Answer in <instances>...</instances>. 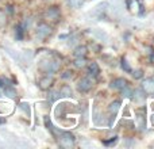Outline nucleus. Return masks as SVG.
<instances>
[{
	"label": "nucleus",
	"mask_w": 154,
	"mask_h": 149,
	"mask_svg": "<svg viewBox=\"0 0 154 149\" xmlns=\"http://www.w3.org/2000/svg\"><path fill=\"white\" fill-rule=\"evenodd\" d=\"M39 68L46 73H53L60 68V64L56 61H50V60H42L39 64Z\"/></svg>",
	"instance_id": "nucleus-1"
},
{
	"label": "nucleus",
	"mask_w": 154,
	"mask_h": 149,
	"mask_svg": "<svg viewBox=\"0 0 154 149\" xmlns=\"http://www.w3.org/2000/svg\"><path fill=\"white\" fill-rule=\"evenodd\" d=\"M58 141L62 148H72L75 145V137L70 133H68V132H62Z\"/></svg>",
	"instance_id": "nucleus-2"
},
{
	"label": "nucleus",
	"mask_w": 154,
	"mask_h": 149,
	"mask_svg": "<svg viewBox=\"0 0 154 149\" xmlns=\"http://www.w3.org/2000/svg\"><path fill=\"white\" fill-rule=\"evenodd\" d=\"M51 34V27L46 23H41L37 27V35L39 38H46Z\"/></svg>",
	"instance_id": "nucleus-3"
},
{
	"label": "nucleus",
	"mask_w": 154,
	"mask_h": 149,
	"mask_svg": "<svg viewBox=\"0 0 154 149\" xmlns=\"http://www.w3.org/2000/svg\"><path fill=\"white\" fill-rule=\"evenodd\" d=\"M77 88H79V91H81V92H87V91H89L91 88H92V81H91L88 77H84V79H81L79 81Z\"/></svg>",
	"instance_id": "nucleus-4"
},
{
	"label": "nucleus",
	"mask_w": 154,
	"mask_h": 149,
	"mask_svg": "<svg viewBox=\"0 0 154 149\" xmlns=\"http://www.w3.org/2000/svg\"><path fill=\"white\" fill-rule=\"evenodd\" d=\"M142 87H143V91L146 94H154V77L146 79L142 84Z\"/></svg>",
	"instance_id": "nucleus-5"
},
{
	"label": "nucleus",
	"mask_w": 154,
	"mask_h": 149,
	"mask_svg": "<svg viewBox=\"0 0 154 149\" xmlns=\"http://www.w3.org/2000/svg\"><path fill=\"white\" fill-rule=\"evenodd\" d=\"M127 85V81H126L125 79H115L111 81V84H109V87L114 88V90H120V88L126 87Z\"/></svg>",
	"instance_id": "nucleus-6"
},
{
	"label": "nucleus",
	"mask_w": 154,
	"mask_h": 149,
	"mask_svg": "<svg viewBox=\"0 0 154 149\" xmlns=\"http://www.w3.org/2000/svg\"><path fill=\"white\" fill-rule=\"evenodd\" d=\"M58 16H60V10L57 7H51V8H49L48 10V12H46V18L48 19H58Z\"/></svg>",
	"instance_id": "nucleus-7"
},
{
	"label": "nucleus",
	"mask_w": 154,
	"mask_h": 149,
	"mask_svg": "<svg viewBox=\"0 0 154 149\" xmlns=\"http://www.w3.org/2000/svg\"><path fill=\"white\" fill-rule=\"evenodd\" d=\"M51 84H53V79L49 76H45L43 79H41V81H39V87L42 88V90H48Z\"/></svg>",
	"instance_id": "nucleus-8"
},
{
	"label": "nucleus",
	"mask_w": 154,
	"mask_h": 149,
	"mask_svg": "<svg viewBox=\"0 0 154 149\" xmlns=\"http://www.w3.org/2000/svg\"><path fill=\"white\" fill-rule=\"evenodd\" d=\"M3 90H4V94L8 96V98H15L16 96V91L12 85H7V87L3 88Z\"/></svg>",
	"instance_id": "nucleus-9"
},
{
	"label": "nucleus",
	"mask_w": 154,
	"mask_h": 149,
	"mask_svg": "<svg viewBox=\"0 0 154 149\" xmlns=\"http://www.w3.org/2000/svg\"><path fill=\"white\" fill-rule=\"evenodd\" d=\"M60 95L61 96H65V98H66V96H70L72 95V88L69 87V85H62V88L61 90H60Z\"/></svg>",
	"instance_id": "nucleus-10"
},
{
	"label": "nucleus",
	"mask_w": 154,
	"mask_h": 149,
	"mask_svg": "<svg viewBox=\"0 0 154 149\" xmlns=\"http://www.w3.org/2000/svg\"><path fill=\"white\" fill-rule=\"evenodd\" d=\"M87 54V48L85 46H77L75 50V56L76 57H85Z\"/></svg>",
	"instance_id": "nucleus-11"
},
{
	"label": "nucleus",
	"mask_w": 154,
	"mask_h": 149,
	"mask_svg": "<svg viewBox=\"0 0 154 149\" xmlns=\"http://www.w3.org/2000/svg\"><path fill=\"white\" fill-rule=\"evenodd\" d=\"M119 107H120V102H118V100L112 102V103L109 104V113H111L112 115H115L118 113V110H119Z\"/></svg>",
	"instance_id": "nucleus-12"
},
{
	"label": "nucleus",
	"mask_w": 154,
	"mask_h": 149,
	"mask_svg": "<svg viewBox=\"0 0 154 149\" xmlns=\"http://www.w3.org/2000/svg\"><path fill=\"white\" fill-rule=\"evenodd\" d=\"M89 72L92 76H97L99 72H100V69H99V65L96 64V62H91L89 64Z\"/></svg>",
	"instance_id": "nucleus-13"
},
{
	"label": "nucleus",
	"mask_w": 154,
	"mask_h": 149,
	"mask_svg": "<svg viewBox=\"0 0 154 149\" xmlns=\"http://www.w3.org/2000/svg\"><path fill=\"white\" fill-rule=\"evenodd\" d=\"M120 90H122V95L123 96H126V98H133V91L130 90V88L127 87V85H126V87H123V88H120Z\"/></svg>",
	"instance_id": "nucleus-14"
},
{
	"label": "nucleus",
	"mask_w": 154,
	"mask_h": 149,
	"mask_svg": "<svg viewBox=\"0 0 154 149\" xmlns=\"http://www.w3.org/2000/svg\"><path fill=\"white\" fill-rule=\"evenodd\" d=\"M135 99L137 100H139V102H142L145 99V94H143V90H141V88H138V90H135Z\"/></svg>",
	"instance_id": "nucleus-15"
},
{
	"label": "nucleus",
	"mask_w": 154,
	"mask_h": 149,
	"mask_svg": "<svg viewBox=\"0 0 154 149\" xmlns=\"http://www.w3.org/2000/svg\"><path fill=\"white\" fill-rule=\"evenodd\" d=\"M84 2L85 0H69V4H70V7H73V8H79L84 4Z\"/></svg>",
	"instance_id": "nucleus-16"
},
{
	"label": "nucleus",
	"mask_w": 154,
	"mask_h": 149,
	"mask_svg": "<svg viewBox=\"0 0 154 149\" xmlns=\"http://www.w3.org/2000/svg\"><path fill=\"white\" fill-rule=\"evenodd\" d=\"M60 96L61 95H60V92H57V91H50V92H49V99H50V102L57 100Z\"/></svg>",
	"instance_id": "nucleus-17"
},
{
	"label": "nucleus",
	"mask_w": 154,
	"mask_h": 149,
	"mask_svg": "<svg viewBox=\"0 0 154 149\" xmlns=\"http://www.w3.org/2000/svg\"><path fill=\"white\" fill-rule=\"evenodd\" d=\"M75 65H76L77 68L85 67V59H84V57H77V60L75 61Z\"/></svg>",
	"instance_id": "nucleus-18"
},
{
	"label": "nucleus",
	"mask_w": 154,
	"mask_h": 149,
	"mask_svg": "<svg viewBox=\"0 0 154 149\" xmlns=\"http://www.w3.org/2000/svg\"><path fill=\"white\" fill-rule=\"evenodd\" d=\"M16 40H22L23 38V27L22 26H16Z\"/></svg>",
	"instance_id": "nucleus-19"
},
{
	"label": "nucleus",
	"mask_w": 154,
	"mask_h": 149,
	"mask_svg": "<svg viewBox=\"0 0 154 149\" xmlns=\"http://www.w3.org/2000/svg\"><path fill=\"white\" fill-rule=\"evenodd\" d=\"M7 85H11V81L8 79H5V77H0V87L2 88H5Z\"/></svg>",
	"instance_id": "nucleus-20"
},
{
	"label": "nucleus",
	"mask_w": 154,
	"mask_h": 149,
	"mask_svg": "<svg viewBox=\"0 0 154 149\" xmlns=\"http://www.w3.org/2000/svg\"><path fill=\"white\" fill-rule=\"evenodd\" d=\"M122 68H123V69H125V71H126V72H128V73H130V72H131V68H130V65H128V64H127V61H126V60H125V59H123V60H122Z\"/></svg>",
	"instance_id": "nucleus-21"
},
{
	"label": "nucleus",
	"mask_w": 154,
	"mask_h": 149,
	"mask_svg": "<svg viewBox=\"0 0 154 149\" xmlns=\"http://www.w3.org/2000/svg\"><path fill=\"white\" fill-rule=\"evenodd\" d=\"M93 34L97 35V37L101 38V40H103V38H107V34H106V33H101V31H99V30H93Z\"/></svg>",
	"instance_id": "nucleus-22"
},
{
	"label": "nucleus",
	"mask_w": 154,
	"mask_h": 149,
	"mask_svg": "<svg viewBox=\"0 0 154 149\" xmlns=\"http://www.w3.org/2000/svg\"><path fill=\"white\" fill-rule=\"evenodd\" d=\"M116 141H118V137H114V138L109 140V141H103V144L104 145H115L116 144Z\"/></svg>",
	"instance_id": "nucleus-23"
},
{
	"label": "nucleus",
	"mask_w": 154,
	"mask_h": 149,
	"mask_svg": "<svg viewBox=\"0 0 154 149\" xmlns=\"http://www.w3.org/2000/svg\"><path fill=\"white\" fill-rule=\"evenodd\" d=\"M133 76L135 77V79H141V77L143 76V72H142V71H135V72L133 73Z\"/></svg>",
	"instance_id": "nucleus-24"
},
{
	"label": "nucleus",
	"mask_w": 154,
	"mask_h": 149,
	"mask_svg": "<svg viewBox=\"0 0 154 149\" xmlns=\"http://www.w3.org/2000/svg\"><path fill=\"white\" fill-rule=\"evenodd\" d=\"M20 107L27 113V114H30V107H29V104H27V103H22V104H20Z\"/></svg>",
	"instance_id": "nucleus-25"
},
{
	"label": "nucleus",
	"mask_w": 154,
	"mask_h": 149,
	"mask_svg": "<svg viewBox=\"0 0 154 149\" xmlns=\"http://www.w3.org/2000/svg\"><path fill=\"white\" fill-rule=\"evenodd\" d=\"M5 23V15L3 12H0V26H4Z\"/></svg>",
	"instance_id": "nucleus-26"
},
{
	"label": "nucleus",
	"mask_w": 154,
	"mask_h": 149,
	"mask_svg": "<svg viewBox=\"0 0 154 149\" xmlns=\"http://www.w3.org/2000/svg\"><path fill=\"white\" fill-rule=\"evenodd\" d=\"M138 122H139V126H141V128H145V121H143V117H142V115H138Z\"/></svg>",
	"instance_id": "nucleus-27"
},
{
	"label": "nucleus",
	"mask_w": 154,
	"mask_h": 149,
	"mask_svg": "<svg viewBox=\"0 0 154 149\" xmlns=\"http://www.w3.org/2000/svg\"><path fill=\"white\" fill-rule=\"evenodd\" d=\"M70 76H72V72H69V71H66V72L62 74V77H64V79H68V77H70Z\"/></svg>",
	"instance_id": "nucleus-28"
},
{
	"label": "nucleus",
	"mask_w": 154,
	"mask_h": 149,
	"mask_svg": "<svg viewBox=\"0 0 154 149\" xmlns=\"http://www.w3.org/2000/svg\"><path fill=\"white\" fill-rule=\"evenodd\" d=\"M152 62H153V64H154V53L152 54Z\"/></svg>",
	"instance_id": "nucleus-29"
},
{
	"label": "nucleus",
	"mask_w": 154,
	"mask_h": 149,
	"mask_svg": "<svg viewBox=\"0 0 154 149\" xmlns=\"http://www.w3.org/2000/svg\"><path fill=\"white\" fill-rule=\"evenodd\" d=\"M152 122H153V125H154V115H153V118H152Z\"/></svg>",
	"instance_id": "nucleus-30"
}]
</instances>
